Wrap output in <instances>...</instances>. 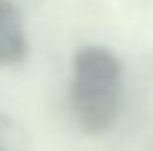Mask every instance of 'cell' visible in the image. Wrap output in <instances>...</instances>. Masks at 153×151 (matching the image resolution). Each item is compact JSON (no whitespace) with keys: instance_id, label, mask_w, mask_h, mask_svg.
Here are the masks:
<instances>
[{"instance_id":"obj_1","label":"cell","mask_w":153,"mask_h":151,"mask_svg":"<svg viewBox=\"0 0 153 151\" xmlns=\"http://www.w3.org/2000/svg\"><path fill=\"white\" fill-rule=\"evenodd\" d=\"M70 110L85 134H103L114 126L122 105V64L111 49L83 47L76 53L70 78Z\"/></svg>"},{"instance_id":"obj_2","label":"cell","mask_w":153,"mask_h":151,"mask_svg":"<svg viewBox=\"0 0 153 151\" xmlns=\"http://www.w3.org/2000/svg\"><path fill=\"white\" fill-rule=\"evenodd\" d=\"M27 35L16 4L0 0V66H12L25 60Z\"/></svg>"},{"instance_id":"obj_3","label":"cell","mask_w":153,"mask_h":151,"mask_svg":"<svg viewBox=\"0 0 153 151\" xmlns=\"http://www.w3.org/2000/svg\"><path fill=\"white\" fill-rule=\"evenodd\" d=\"M0 151H29L23 130L6 114H0Z\"/></svg>"}]
</instances>
